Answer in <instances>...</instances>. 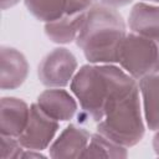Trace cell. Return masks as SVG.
Segmentation results:
<instances>
[{"mask_svg":"<svg viewBox=\"0 0 159 159\" xmlns=\"http://www.w3.org/2000/svg\"><path fill=\"white\" fill-rule=\"evenodd\" d=\"M153 150L154 153L159 157V130L158 132H154V137H153Z\"/></svg>","mask_w":159,"mask_h":159,"instance_id":"19","label":"cell"},{"mask_svg":"<svg viewBox=\"0 0 159 159\" xmlns=\"http://www.w3.org/2000/svg\"><path fill=\"white\" fill-rule=\"evenodd\" d=\"M29 62L25 55L15 47L0 48V87L4 91L19 88L27 78Z\"/></svg>","mask_w":159,"mask_h":159,"instance_id":"10","label":"cell"},{"mask_svg":"<svg viewBox=\"0 0 159 159\" xmlns=\"http://www.w3.org/2000/svg\"><path fill=\"white\" fill-rule=\"evenodd\" d=\"M127 32V22L118 9L94 2L75 42L89 63H118Z\"/></svg>","mask_w":159,"mask_h":159,"instance_id":"2","label":"cell"},{"mask_svg":"<svg viewBox=\"0 0 159 159\" xmlns=\"http://www.w3.org/2000/svg\"><path fill=\"white\" fill-rule=\"evenodd\" d=\"M30 118V106L19 97H2L0 102V134L19 138Z\"/></svg>","mask_w":159,"mask_h":159,"instance_id":"11","label":"cell"},{"mask_svg":"<svg viewBox=\"0 0 159 159\" xmlns=\"http://www.w3.org/2000/svg\"><path fill=\"white\" fill-rule=\"evenodd\" d=\"M21 0H0V6H1V10H7V9H11L14 6H16Z\"/></svg>","mask_w":159,"mask_h":159,"instance_id":"18","label":"cell"},{"mask_svg":"<svg viewBox=\"0 0 159 159\" xmlns=\"http://www.w3.org/2000/svg\"><path fill=\"white\" fill-rule=\"evenodd\" d=\"M58 130L60 122H56L46 116L35 102L30 104L29 123L22 134L19 137V140L25 149L43 152L52 144Z\"/></svg>","mask_w":159,"mask_h":159,"instance_id":"6","label":"cell"},{"mask_svg":"<svg viewBox=\"0 0 159 159\" xmlns=\"http://www.w3.org/2000/svg\"><path fill=\"white\" fill-rule=\"evenodd\" d=\"M98 4L109 6V7H114V9H119L123 6H127L129 4L133 2V0H97Z\"/></svg>","mask_w":159,"mask_h":159,"instance_id":"17","label":"cell"},{"mask_svg":"<svg viewBox=\"0 0 159 159\" xmlns=\"http://www.w3.org/2000/svg\"><path fill=\"white\" fill-rule=\"evenodd\" d=\"M27 11L43 24L55 21L66 15L87 11L93 0H24Z\"/></svg>","mask_w":159,"mask_h":159,"instance_id":"8","label":"cell"},{"mask_svg":"<svg viewBox=\"0 0 159 159\" xmlns=\"http://www.w3.org/2000/svg\"><path fill=\"white\" fill-rule=\"evenodd\" d=\"M137 82L118 63L88 62L81 66L70 84V91L80 104L78 118L99 122L109 98Z\"/></svg>","mask_w":159,"mask_h":159,"instance_id":"1","label":"cell"},{"mask_svg":"<svg viewBox=\"0 0 159 159\" xmlns=\"http://www.w3.org/2000/svg\"><path fill=\"white\" fill-rule=\"evenodd\" d=\"M127 26L132 32L159 41V5L138 1L130 9Z\"/></svg>","mask_w":159,"mask_h":159,"instance_id":"12","label":"cell"},{"mask_svg":"<svg viewBox=\"0 0 159 159\" xmlns=\"http://www.w3.org/2000/svg\"><path fill=\"white\" fill-rule=\"evenodd\" d=\"M118 65L137 81L159 72V41L128 30L119 50Z\"/></svg>","mask_w":159,"mask_h":159,"instance_id":"4","label":"cell"},{"mask_svg":"<svg viewBox=\"0 0 159 159\" xmlns=\"http://www.w3.org/2000/svg\"><path fill=\"white\" fill-rule=\"evenodd\" d=\"M139 1H145V2H153V4H158V5H159V0H139Z\"/></svg>","mask_w":159,"mask_h":159,"instance_id":"20","label":"cell"},{"mask_svg":"<svg viewBox=\"0 0 159 159\" xmlns=\"http://www.w3.org/2000/svg\"><path fill=\"white\" fill-rule=\"evenodd\" d=\"M128 148L111 140L103 134L94 132L83 150L81 158H127Z\"/></svg>","mask_w":159,"mask_h":159,"instance_id":"15","label":"cell"},{"mask_svg":"<svg viewBox=\"0 0 159 159\" xmlns=\"http://www.w3.org/2000/svg\"><path fill=\"white\" fill-rule=\"evenodd\" d=\"M24 150L19 138L0 135V157L2 159H20Z\"/></svg>","mask_w":159,"mask_h":159,"instance_id":"16","label":"cell"},{"mask_svg":"<svg viewBox=\"0 0 159 159\" xmlns=\"http://www.w3.org/2000/svg\"><path fill=\"white\" fill-rule=\"evenodd\" d=\"M36 104L46 116L60 123L72 119L80 108L73 93L66 88H47L42 91L36 99Z\"/></svg>","mask_w":159,"mask_h":159,"instance_id":"7","label":"cell"},{"mask_svg":"<svg viewBox=\"0 0 159 159\" xmlns=\"http://www.w3.org/2000/svg\"><path fill=\"white\" fill-rule=\"evenodd\" d=\"M92 133L78 124H68L55 138L48 147V157L53 159L81 158Z\"/></svg>","mask_w":159,"mask_h":159,"instance_id":"9","label":"cell"},{"mask_svg":"<svg viewBox=\"0 0 159 159\" xmlns=\"http://www.w3.org/2000/svg\"><path fill=\"white\" fill-rule=\"evenodd\" d=\"M93 1H94V2H97V0H93Z\"/></svg>","mask_w":159,"mask_h":159,"instance_id":"21","label":"cell"},{"mask_svg":"<svg viewBox=\"0 0 159 159\" xmlns=\"http://www.w3.org/2000/svg\"><path fill=\"white\" fill-rule=\"evenodd\" d=\"M78 62L72 51L66 47H56L50 51L39 63L37 77L47 88H66L71 84Z\"/></svg>","mask_w":159,"mask_h":159,"instance_id":"5","label":"cell"},{"mask_svg":"<svg viewBox=\"0 0 159 159\" xmlns=\"http://www.w3.org/2000/svg\"><path fill=\"white\" fill-rule=\"evenodd\" d=\"M142 108L147 129L159 130V72L148 75L138 81Z\"/></svg>","mask_w":159,"mask_h":159,"instance_id":"13","label":"cell"},{"mask_svg":"<svg viewBox=\"0 0 159 159\" xmlns=\"http://www.w3.org/2000/svg\"><path fill=\"white\" fill-rule=\"evenodd\" d=\"M87 11L73 15H66L55 21L46 22L43 25L45 35L51 42L57 45H67L75 42L86 20Z\"/></svg>","mask_w":159,"mask_h":159,"instance_id":"14","label":"cell"},{"mask_svg":"<svg viewBox=\"0 0 159 159\" xmlns=\"http://www.w3.org/2000/svg\"><path fill=\"white\" fill-rule=\"evenodd\" d=\"M145 129L138 82L113 94L96 123V132L128 149L143 139Z\"/></svg>","mask_w":159,"mask_h":159,"instance_id":"3","label":"cell"}]
</instances>
